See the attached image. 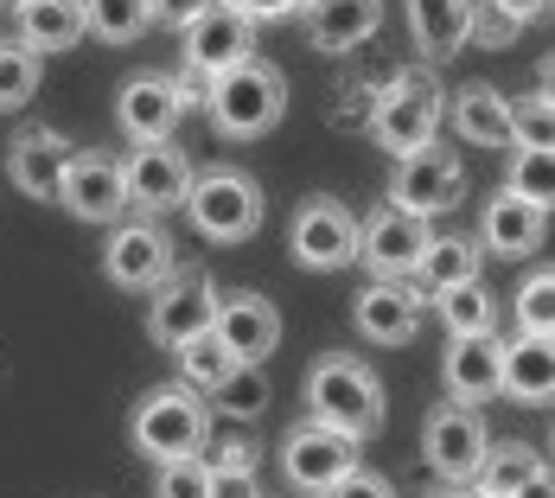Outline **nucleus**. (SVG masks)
<instances>
[{
    "label": "nucleus",
    "instance_id": "obj_11",
    "mask_svg": "<svg viewBox=\"0 0 555 498\" xmlns=\"http://www.w3.org/2000/svg\"><path fill=\"white\" fill-rule=\"evenodd\" d=\"M103 269H109V281L115 288H128V294H154V288L179 269V263H172V237L154 218L115 224L109 250H103Z\"/></svg>",
    "mask_w": 555,
    "mask_h": 498
},
{
    "label": "nucleus",
    "instance_id": "obj_28",
    "mask_svg": "<svg viewBox=\"0 0 555 498\" xmlns=\"http://www.w3.org/2000/svg\"><path fill=\"white\" fill-rule=\"evenodd\" d=\"M172 358H179V384H192L198 396H218V390L236 378V358L223 352L218 332H198V339H185Z\"/></svg>",
    "mask_w": 555,
    "mask_h": 498
},
{
    "label": "nucleus",
    "instance_id": "obj_10",
    "mask_svg": "<svg viewBox=\"0 0 555 498\" xmlns=\"http://www.w3.org/2000/svg\"><path fill=\"white\" fill-rule=\"evenodd\" d=\"M287 243H294V263H300V269L333 276L345 263H358V218H351L338 199H307V205L294 212Z\"/></svg>",
    "mask_w": 555,
    "mask_h": 498
},
{
    "label": "nucleus",
    "instance_id": "obj_26",
    "mask_svg": "<svg viewBox=\"0 0 555 498\" xmlns=\"http://www.w3.org/2000/svg\"><path fill=\"white\" fill-rule=\"evenodd\" d=\"M453 128L473 148H511V97H499L492 84H466L453 97Z\"/></svg>",
    "mask_w": 555,
    "mask_h": 498
},
{
    "label": "nucleus",
    "instance_id": "obj_35",
    "mask_svg": "<svg viewBox=\"0 0 555 498\" xmlns=\"http://www.w3.org/2000/svg\"><path fill=\"white\" fill-rule=\"evenodd\" d=\"M511 148H555V97H524L511 103Z\"/></svg>",
    "mask_w": 555,
    "mask_h": 498
},
{
    "label": "nucleus",
    "instance_id": "obj_45",
    "mask_svg": "<svg viewBox=\"0 0 555 498\" xmlns=\"http://www.w3.org/2000/svg\"><path fill=\"white\" fill-rule=\"evenodd\" d=\"M543 97H555V58H543Z\"/></svg>",
    "mask_w": 555,
    "mask_h": 498
},
{
    "label": "nucleus",
    "instance_id": "obj_33",
    "mask_svg": "<svg viewBox=\"0 0 555 498\" xmlns=\"http://www.w3.org/2000/svg\"><path fill=\"white\" fill-rule=\"evenodd\" d=\"M39 97V52L33 46H0V115H13V110H26Z\"/></svg>",
    "mask_w": 555,
    "mask_h": 498
},
{
    "label": "nucleus",
    "instance_id": "obj_34",
    "mask_svg": "<svg viewBox=\"0 0 555 498\" xmlns=\"http://www.w3.org/2000/svg\"><path fill=\"white\" fill-rule=\"evenodd\" d=\"M517 327L524 332H543V339H555V269H537V276H524V288H517Z\"/></svg>",
    "mask_w": 555,
    "mask_h": 498
},
{
    "label": "nucleus",
    "instance_id": "obj_38",
    "mask_svg": "<svg viewBox=\"0 0 555 498\" xmlns=\"http://www.w3.org/2000/svg\"><path fill=\"white\" fill-rule=\"evenodd\" d=\"M211 498H262L256 467H211Z\"/></svg>",
    "mask_w": 555,
    "mask_h": 498
},
{
    "label": "nucleus",
    "instance_id": "obj_5",
    "mask_svg": "<svg viewBox=\"0 0 555 498\" xmlns=\"http://www.w3.org/2000/svg\"><path fill=\"white\" fill-rule=\"evenodd\" d=\"M441 84L428 77V71H409V77H396L384 97H377V110H371V135H377V148L384 154H415V148H428L435 141V128H441Z\"/></svg>",
    "mask_w": 555,
    "mask_h": 498
},
{
    "label": "nucleus",
    "instance_id": "obj_43",
    "mask_svg": "<svg viewBox=\"0 0 555 498\" xmlns=\"http://www.w3.org/2000/svg\"><path fill=\"white\" fill-rule=\"evenodd\" d=\"M511 498H555V473H550V467H537V473H530Z\"/></svg>",
    "mask_w": 555,
    "mask_h": 498
},
{
    "label": "nucleus",
    "instance_id": "obj_21",
    "mask_svg": "<svg viewBox=\"0 0 555 498\" xmlns=\"http://www.w3.org/2000/svg\"><path fill=\"white\" fill-rule=\"evenodd\" d=\"M70 154H77V148H70L57 128H26V135H13V148H7V179H13L26 199H52L57 205V186H64Z\"/></svg>",
    "mask_w": 555,
    "mask_h": 498
},
{
    "label": "nucleus",
    "instance_id": "obj_29",
    "mask_svg": "<svg viewBox=\"0 0 555 498\" xmlns=\"http://www.w3.org/2000/svg\"><path fill=\"white\" fill-rule=\"evenodd\" d=\"M154 26V0H83V33L103 46H134Z\"/></svg>",
    "mask_w": 555,
    "mask_h": 498
},
{
    "label": "nucleus",
    "instance_id": "obj_12",
    "mask_svg": "<svg viewBox=\"0 0 555 498\" xmlns=\"http://www.w3.org/2000/svg\"><path fill=\"white\" fill-rule=\"evenodd\" d=\"M351 467H358V442L338 435V429H326V422H300V429L281 442V473H287V486H300V493L326 498Z\"/></svg>",
    "mask_w": 555,
    "mask_h": 498
},
{
    "label": "nucleus",
    "instance_id": "obj_2",
    "mask_svg": "<svg viewBox=\"0 0 555 498\" xmlns=\"http://www.w3.org/2000/svg\"><path fill=\"white\" fill-rule=\"evenodd\" d=\"M205 110H211V128H218L223 141H256V135H269L287 115V77L269 58H243L236 71L211 77Z\"/></svg>",
    "mask_w": 555,
    "mask_h": 498
},
{
    "label": "nucleus",
    "instance_id": "obj_4",
    "mask_svg": "<svg viewBox=\"0 0 555 498\" xmlns=\"http://www.w3.org/2000/svg\"><path fill=\"white\" fill-rule=\"evenodd\" d=\"M185 218L205 243H249L262 230V186L236 166H211V173H192V192H185Z\"/></svg>",
    "mask_w": 555,
    "mask_h": 498
},
{
    "label": "nucleus",
    "instance_id": "obj_40",
    "mask_svg": "<svg viewBox=\"0 0 555 498\" xmlns=\"http://www.w3.org/2000/svg\"><path fill=\"white\" fill-rule=\"evenodd\" d=\"M249 26H262V20H294V13H307L313 0H230Z\"/></svg>",
    "mask_w": 555,
    "mask_h": 498
},
{
    "label": "nucleus",
    "instance_id": "obj_16",
    "mask_svg": "<svg viewBox=\"0 0 555 498\" xmlns=\"http://www.w3.org/2000/svg\"><path fill=\"white\" fill-rule=\"evenodd\" d=\"M57 205L83 224H121V212H128L121 161H109V154H70L64 186H57Z\"/></svg>",
    "mask_w": 555,
    "mask_h": 498
},
{
    "label": "nucleus",
    "instance_id": "obj_9",
    "mask_svg": "<svg viewBox=\"0 0 555 498\" xmlns=\"http://www.w3.org/2000/svg\"><path fill=\"white\" fill-rule=\"evenodd\" d=\"M185 110H192V90H185L179 77H160V71L128 77L121 97H115V122H121V135H128L134 148H147V141H172V128H179V115Z\"/></svg>",
    "mask_w": 555,
    "mask_h": 498
},
{
    "label": "nucleus",
    "instance_id": "obj_32",
    "mask_svg": "<svg viewBox=\"0 0 555 498\" xmlns=\"http://www.w3.org/2000/svg\"><path fill=\"white\" fill-rule=\"evenodd\" d=\"M504 192L555 212V148H517V161L504 173Z\"/></svg>",
    "mask_w": 555,
    "mask_h": 498
},
{
    "label": "nucleus",
    "instance_id": "obj_30",
    "mask_svg": "<svg viewBox=\"0 0 555 498\" xmlns=\"http://www.w3.org/2000/svg\"><path fill=\"white\" fill-rule=\"evenodd\" d=\"M543 467V454L530 442H499V447H486V460H479V473H473V486L486 498H511L530 473Z\"/></svg>",
    "mask_w": 555,
    "mask_h": 498
},
{
    "label": "nucleus",
    "instance_id": "obj_37",
    "mask_svg": "<svg viewBox=\"0 0 555 498\" xmlns=\"http://www.w3.org/2000/svg\"><path fill=\"white\" fill-rule=\"evenodd\" d=\"M154 498H211V467L205 460H167L154 480Z\"/></svg>",
    "mask_w": 555,
    "mask_h": 498
},
{
    "label": "nucleus",
    "instance_id": "obj_27",
    "mask_svg": "<svg viewBox=\"0 0 555 498\" xmlns=\"http://www.w3.org/2000/svg\"><path fill=\"white\" fill-rule=\"evenodd\" d=\"M479 263H486V250L473 243V237H428V250H422V263H415V288L422 294H447V288H460V281H479Z\"/></svg>",
    "mask_w": 555,
    "mask_h": 498
},
{
    "label": "nucleus",
    "instance_id": "obj_23",
    "mask_svg": "<svg viewBox=\"0 0 555 498\" xmlns=\"http://www.w3.org/2000/svg\"><path fill=\"white\" fill-rule=\"evenodd\" d=\"M473 20H479L473 0H409V33H415L428 64H447L453 52H466L473 46Z\"/></svg>",
    "mask_w": 555,
    "mask_h": 498
},
{
    "label": "nucleus",
    "instance_id": "obj_14",
    "mask_svg": "<svg viewBox=\"0 0 555 498\" xmlns=\"http://www.w3.org/2000/svg\"><path fill=\"white\" fill-rule=\"evenodd\" d=\"M121 186H128V205L160 218V212H185V192H192V161L172 148V141H147L121 161Z\"/></svg>",
    "mask_w": 555,
    "mask_h": 498
},
{
    "label": "nucleus",
    "instance_id": "obj_8",
    "mask_svg": "<svg viewBox=\"0 0 555 498\" xmlns=\"http://www.w3.org/2000/svg\"><path fill=\"white\" fill-rule=\"evenodd\" d=\"M460 192H466V166L453 161L447 148H415V154H402L396 161V179H389V205H402V212H415V218H441L460 205Z\"/></svg>",
    "mask_w": 555,
    "mask_h": 498
},
{
    "label": "nucleus",
    "instance_id": "obj_48",
    "mask_svg": "<svg viewBox=\"0 0 555 498\" xmlns=\"http://www.w3.org/2000/svg\"><path fill=\"white\" fill-rule=\"evenodd\" d=\"M550 447H555V442H550Z\"/></svg>",
    "mask_w": 555,
    "mask_h": 498
},
{
    "label": "nucleus",
    "instance_id": "obj_39",
    "mask_svg": "<svg viewBox=\"0 0 555 498\" xmlns=\"http://www.w3.org/2000/svg\"><path fill=\"white\" fill-rule=\"evenodd\" d=\"M326 498H396V493H389L384 473H371V467H351V473H345V480H338Z\"/></svg>",
    "mask_w": 555,
    "mask_h": 498
},
{
    "label": "nucleus",
    "instance_id": "obj_17",
    "mask_svg": "<svg viewBox=\"0 0 555 498\" xmlns=\"http://www.w3.org/2000/svg\"><path fill=\"white\" fill-rule=\"evenodd\" d=\"M223 339V352L236 358V365H269V352L281 345V314L269 294H223L218 301V327H211Z\"/></svg>",
    "mask_w": 555,
    "mask_h": 498
},
{
    "label": "nucleus",
    "instance_id": "obj_15",
    "mask_svg": "<svg viewBox=\"0 0 555 498\" xmlns=\"http://www.w3.org/2000/svg\"><path fill=\"white\" fill-rule=\"evenodd\" d=\"M486 422H479V409L473 403H441L435 416H428V429H422V454H428V467L453 480V486H466L473 473H479V460H486Z\"/></svg>",
    "mask_w": 555,
    "mask_h": 498
},
{
    "label": "nucleus",
    "instance_id": "obj_20",
    "mask_svg": "<svg viewBox=\"0 0 555 498\" xmlns=\"http://www.w3.org/2000/svg\"><path fill=\"white\" fill-rule=\"evenodd\" d=\"M543 230H550V212H543V205H530V199H517V192H499V199H486V212H479V250H492L504 263H524V256L543 250Z\"/></svg>",
    "mask_w": 555,
    "mask_h": 498
},
{
    "label": "nucleus",
    "instance_id": "obj_47",
    "mask_svg": "<svg viewBox=\"0 0 555 498\" xmlns=\"http://www.w3.org/2000/svg\"><path fill=\"white\" fill-rule=\"evenodd\" d=\"M7 7H26V0H7Z\"/></svg>",
    "mask_w": 555,
    "mask_h": 498
},
{
    "label": "nucleus",
    "instance_id": "obj_7",
    "mask_svg": "<svg viewBox=\"0 0 555 498\" xmlns=\"http://www.w3.org/2000/svg\"><path fill=\"white\" fill-rule=\"evenodd\" d=\"M428 237H435L428 218H415L402 205H377L371 218L358 224V263L377 281H409L415 263H422V250H428Z\"/></svg>",
    "mask_w": 555,
    "mask_h": 498
},
{
    "label": "nucleus",
    "instance_id": "obj_19",
    "mask_svg": "<svg viewBox=\"0 0 555 498\" xmlns=\"http://www.w3.org/2000/svg\"><path fill=\"white\" fill-rule=\"evenodd\" d=\"M351 320L371 345H409L422 332V288L415 281H371L351 301Z\"/></svg>",
    "mask_w": 555,
    "mask_h": 498
},
{
    "label": "nucleus",
    "instance_id": "obj_31",
    "mask_svg": "<svg viewBox=\"0 0 555 498\" xmlns=\"http://www.w3.org/2000/svg\"><path fill=\"white\" fill-rule=\"evenodd\" d=\"M435 307H441V327L453 332V339H466V332H499V301H492L486 281L447 288V294H435Z\"/></svg>",
    "mask_w": 555,
    "mask_h": 498
},
{
    "label": "nucleus",
    "instance_id": "obj_41",
    "mask_svg": "<svg viewBox=\"0 0 555 498\" xmlns=\"http://www.w3.org/2000/svg\"><path fill=\"white\" fill-rule=\"evenodd\" d=\"M205 7H211V0H154V20H160V26H172V33H185Z\"/></svg>",
    "mask_w": 555,
    "mask_h": 498
},
{
    "label": "nucleus",
    "instance_id": "obj_46",
    "mask_svg": "<svg viewBox=\"0 0 555 498\" xmlns=\"http://www.w3.org/2000/svg\"><path fill=\"white\" fill-rule=\"evenodd\" d=\"M447 498H486V493H479V486L466 480V486H453V493H447Z\"/></svg>",
    "mask_w": 555,
    "mask_h": 498
},
{
    "label": "nucleus",
    "instance_id": "obj_24",
    "mask_svg": "<svg viewBox=\"0 0 555 498\" xmlns=\"http://www.w3.org/2000/svg\"><path fill=\"white\" fill-rule=\"evenodd\" d=\"M504 396H511V403H530V409L555 403V339L517 332V339L504 345Z\"/></svg>",
    "mask_w": 555,
    "mask_h": 498
},
{
    "label": "nucleus",
    "instance_id": "obj_42",
    "mask_svg": "<svg viewBox=\"0 0 555 498\" xmlns=\"http://www.w3.org/2000/svg\"><path fill=\"white\" fill-rule=\"evenodd\" d=\"M555 0H492V13H504L511 26H530V20H543Z\"/></svg>",
    "mask_w": 555,
    "mask_h": 498
},
{
    "label": "nucleus",
    "instance_id": "obj_36",
    "mask_svg": "<svg viewBox=\"0 0 555 498\" xmlns=\"http://www.w3.org/2000/svg\"><path fill=\"white\" fill-rule=\"evenodd\" d=\"M218 396H223V409H230V416L256 422V416L269 409V378H262V365H236V378H230Z\"/></svg>",
    "mask_w": 555,
    "mask_h": 498
},
{
    "label": "nucleus",
    "instance_id": "obj_44",
    "mask_svg": "<svg viewBox=\"0 0 555 498\" xmlns=\"http://www.w3.org/2000/svg\"><path fill=\"white\" fill-rule=\"evenodd\" d=\"M211 467H256V447H249V442H223Z\"/></svg>",
    "mask_w": 555,
    "mask_h": 498
},
{
    "label": "nucleus",
    "instance_id": "obj_18",
    "mask_svg": "<svg viewBox=\"0 0 555 498\" xmlns=\"http://www.w3.org/2000/svg\"><path fill=\"white\" fill-rule=\"evenodd\" d=\"M441 378L453 403H492L504 396V339L499 332H466L441 358Z\"/></svg>",
    "mask_w": 555,
    "mask_h": 498
},
{
    "label": "nucleus",
    "instance_id": "obj_1",
    "mask_svg": "<svg viewBox=\"0 0 555 498\" xmlns=\"http://www.w3.org/2000/svg\"><path fill=\"white\" fill-rule=\"evenodd\" d=\"M307 409H313V422H326L338 435L371 442V435L384 429V384H377V371H371L364 358L326 352V358L307 371Z\"/></svg>",
    "mask_w": 555,
    "mask_h": 498
},
{
    "label": "nucleus",
    "instance_id": "obj_25",
    "mask_svg": "<svg viewBox=\"0 0 555 498\" xmlns=\"http://www.w3.org/2000/svg\"><path fill=\"white\" fill-rule=\"evenodd\" d=\"M13 26H20V46L33 52H70L83 46V0H26L13 7Z\"/></svg>",
    "mask_w": 555,
    "mask_h": 498
},
{
    "label": "nucleus",
    "instance_id": "obj_3",
    "mask_svg": "<svg viewBox=\"0 0 555 498\" xmlns=\"http://www.w3.org/2000/svg\"><path fill=\"white\" fill-rule=\"evenodd\" d=\"M211 442V403L198 396L192 384H160L141 396L134 409V447L147 460H198Z\"/></svg>",
    "mask_w": 555,
    "mask_h": 498
},
{
    "label": "nucleus",
    "instance_id": "obj_6",
    "mask_svg": "<svg viewBox=\"0 0 555 498\" xmlns=\"http://www.w3.org/2000/svg\"><path fill=\"white\" fill-rule=\"evenodd\" d=\"M218 301L223 294L205 269H172V276L154 288V301H147V332H154V345L179 352L185 339L211 332L218 327Z\"/></svg>",
    "mask_w": 555,
    "mask_h": 498
},
{
    "label": "nucleus",
    "instance_id": "obj_22",
    "mask_svg": "<svg viewBox=\"0 0 555 498\" xmlns=\"http://www.w3.org/2000/svg\"><path fill=\"white\" fill-rule=\"evenodd\" d=\"M384 26V0H313L307 7V39L313 52H358Z\"/></svg>",
    "mask_w": 555,
    "mask_h": 498
},
{
    "label": "nucleus",
    "instance_id": "obj_13",
    "mask_svg": "<svg viewBox=\"0 0 555 498\" xmlns=\"http://www.w3.org/2000/svg\"><path fill=\"white\" fill-rule=\"evenodd\" d=\"M179 39H185V71H192V77H205V84L223 77V71H236L243 58H256V26H249L230 0H211V7L179 33Z\"/></svg>",
    "mask_w": 555,
    "mask_h": 498
}]
</instances>
